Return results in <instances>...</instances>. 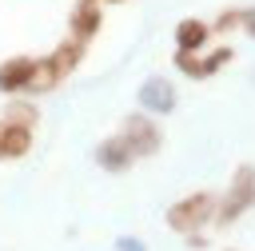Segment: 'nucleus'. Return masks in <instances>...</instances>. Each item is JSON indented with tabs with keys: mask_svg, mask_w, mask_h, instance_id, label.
Returning <instances> with one entry per match:
<instances>
[{
	"mask_svg": "<svg viewBox=\"0 0 255 251\" xmlns=\"http://www.w3.org/2000/svg\"><path fill=\"white\" fill-rule=\"evenodd\" d=\"M255 207V163H239L235 167V175H231V183H227V191L215 199V215H211V223L215 227H231L243 211H251Z\"/></svg>",
	"mask_w": 255,
	"mask_h": 251,
	"instance_id": "f257e3e1",
	"label": "nucleus"
},
{
	"mask_svg": "<svg viewBox=\"0 0 255 251\" xmlns=\"http://www.w3.org/2000/svg\"><path fill=\"white\" fill-rule=\"evenodd\" d=\"M215 199H219L215 191H191V195L175 199V203L163 211V219H167V227H171L175 235L199 231V227L211 223V215H215Z\"/></svg>",
	"mask_w": 255,
	"mask_h": 251,
	"instance_id": "f03ea898",
	"label": "nucleus"
},
{
	"mask_svg": "<svg viewBox=\"0 0 255 251\" xmlns=\"http://www.w3.org/2000/svg\"><path fill=\"white\" fill-rule=\"evenodd\" d=\"M120 139L128 143V151H131L135 159L155 155L159 143H163V135H159V127H155L151 116H124V124H120Z\"/></svg>",
	"mask_w": 255,
	"mask_h": 251,
	"instance_id": "7ed1b4c3",
	"label": "nucleus"
},
{
	"mask_svg": "<svg viewBox=\"0 0 255 251\" xmlns=\"http://www.w3.org/2000/svg\"><path fill=\"white\" fill-rule=\"evenodd\" d=\"M32 131L28 124H16L8 116H0V163H12V159H24L32 151Z\"/></svg>",
	"mask_w": 255,
	"mask_h": 251,
	"instance_id": "20e7f679",
	"label": "nucleus"
},
{
	"mask_svg": "<svg viewBox=\"0 0 255 251\" xmlns=\"http://www.w3.org/2000/svg\"><path fill=\"white\" fill-rule=\"evenodd\" d=\"M100 28H104V8H100V4H88V0H76V8H72V16H68V36L92 44V40L100 36Z\"/></svg>",
	"mask_w": 255,
	"mask_h": 251,
	"instance_id": "39448f33",
	"label": "nucleus"
},
{
	"mask_svg": "<svg viewBox=\"0 0 255 251\" xmlns=\"http://www.w3.org/2000/svg\"><path fill=\"white\" fill-rule=\"evenodd\" d=\"M135 100H139L147 112H155V116H163V112H175V88L167 84V76H147V80L139 84Z\"/></svg>",
	"mask_w": 255,
	"mask_h": 251,
	"instance_id": "423d86ee",
	"label": "nucleus"
},
{
	"mask_svg": "<svg viewBox=\"0 0 255 251\" xmlns=\"http://www.w3.org/2000/svg\"><path fill=\"white\" fill-rule=\"evenodd\" d=\"M171 40H175V52H203L207 40H211V28H207V20H199V16H183V20L175 24Z\"/></svg>",
	"mask_w": 255,
	"mask_h": 251,
	"instance_id": "0eeeda50",
	"label": "nucleus"
},
{
	"mask_svg": "<svg viewBox=\"0 0 255 251\" xmlns=\"http://www.w3.org/2000/svg\"><path fill=\"white\" fill-rule=\"evenodd\" d=\"M96 163H100L104 171H112V175H124V171L135 163V155L128 151V143H124L120 131H116V135H108V139L96 147Z\"/></svg>",
	"mask_w": 255,
	"mask_h": 251,
	"instance_id": "6e6552de",
	"label": "nucleus"
},
{
	"mask_svg": "<svg viewBox=\"0 0 255 251\" xmlns=\"http://www.w3.org/2000/svg\"><path fill=\"white\" fill-rule=\"evenodd\" d=\"M28 76H32V56H8V60H0V96L24 92Z\"/></svg>",
	"mask_w": 255,
	"mask_h": 251,
	"instance_id": "1a4fd4ad",
	"label": "nucleus"
},
{
	"mask_svg": "<svg viewBox=\"0 0 255 251\" xmlns=\"http://www.w3.org/2000/svg\"><path fill=\"white\" fill-rule=\"evenodd\" d=\"M84 52H88V44H84V40H72V36H68V40H60V44H56V48L48 52V60H52V64H56V72H60V76L68 80V76H72V72H76V68L84 64Z\"/></svg>",
	"mask_w": 255,
	"mask_h": 251,
	"instance_id": "9d476101",
	"label": "nucleus"
},
{
	"mask_svg": "<svg viewBox=\"0 0 255 251\" xmlns=\"http://www.w3.org/2000/svg\"><path fill=\"white\" fill-rule=\"evenodd\" d=\"M231 60H235V48H231V44H223V48H215V52H207V56L199 52V80H211V76L223 72Z\"/></svg>",
	"mask_w": 255,
	"mask_h": 251,
	"instance_id": "9b49d317",
	"label": "nucleus"
},
{
	"mask_svg": "<svg viewBox=\"0 0 255 251\" xmlns=\"http://www.w3.org/2000/svg\"><path fill=\"white\" fill-rule=\"evenodd\" d=\"M4 116L16 120V124H28V127L40 124V108H36L32 100H8V104H4Z\"/></svg>",
	"mask_w": 255,
	"mask_h": 251,
	"instance_id": "f8f14e48",
	"label": "nucleus"
},
{
	"mask_svg": "<svg viewBox=\"0 0 255 251\" xmlns=\"http://www.w3.org/2000/svg\"><path fill=\"white\" fill-rule=\"evenodd\" d=\"M239 20H243V8H223L215 20H207V28H211V36H231V32H239Z\"/></svg>",
	"mask_w": 255,
	"mask_h": 251,
	"instance_id": "ddd939ff",
	"label": "nucleus"
},
{
	"mask_svg": "<svg viewBox=\"0 0 255 251\" xmlns=\"http://www.w3.org/2000/svg\"><path fill=\"white\" fill-rule=\"evenodd\" d=\"M171 64H175L187 80H199V52H175V56H171Z\"/></svg>",
	"mask_w": 255,
	"mask_h": 251,
	"instance_id": "4468645a",
	"label": "nucleus"
},
{
	"mask_svg": "<svg viewBox=\"0 0 255 251\" xmlns=\"http://www.w3.org/2000/svg\"><path fill=\"white\" fill-rule=\"evenodd\" d=\"M239 28H243V32L255 40V8H243V20H239Z\"/></svg>",
	"mask_w": 255,
	"mask_h": 251,
	"instance_id": "2eb2a0df",
	"label": "nucleus"
},
{
	"mask_svg": "<svg viewBox=\"0 0 255 251\" xmlns=\"http://www.w3.org/2000/svg\"><path fill=\"white\" fill-rule=\"evenodd\" d=\"M183 243H187V247H207V235H203V231H187Z\"/></svg>",
	"mask_w": 255,
	"mask_h": 251,
	"instance_id": "dca6fc26",
	"label": "nucleus"
},
{
	"mask_svg": "<svg viewBox=\"0 0 255 251\" xmlns=\"http://www.w3.org/2000/svg\"><path fill=\"white\" fill-rule=\"evenodd\" d=\"M120 251H147L139 239H120Z\"/></svg>",
	"mask_w": 255,
	"mask_h": 251,
	"instance_id": "f3484780",
	"label": "nucleus"
},
{
	"mask_svg": "<svg viewBox=\"0 0 255 251\" xmlns=\"http://www.w3.org/2000/svg\"><path fill=\"white\" fill-rule=\"evenodd\" d=\"M88 4H100L104 8V4H128V0H88Z\"/></svg>",
	"mask_w": 255,
	"mask_h": 251,
	"instance_id": "a211bd4d",
	"label": "nucleus"
},
{
	"mask_svg": "<svg viewBox=\"0 0 255 251\" xmlns=\"http://www.w3.org/2000/svg\"><path fill=\"white\" fill-rule=\"evenodd\" d=\"M227 251H235V247H227Z\"/></svg>",
	"mask_w": 255,
	"mask_h": 251,
	"instance_id": "6ab92c4d",
	"label": "nucleus"
}]
</instances>
